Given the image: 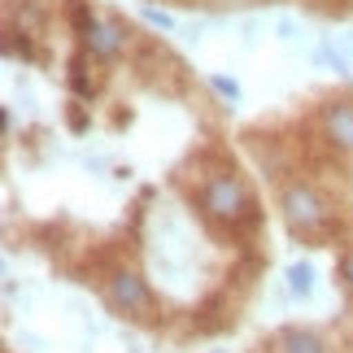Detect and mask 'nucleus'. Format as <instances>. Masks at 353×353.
I'll return each mask as SVG.
<instances>
[{"instance_id":"obj_1","label":"nucleus","mask_w":353,"mask_h":353,"mask_svg":"<svg viewBox=\"0 0 353 353\" xmlns=\"http://www.w3.org/2000/svg\"><path fill=\"white\" fill-rule=\"evenodd\" d=\"M201 210H205L210 219L240 223L244 214L253 210V201H249L244 179H236V174H214V179L205 183V192H201Z\"/></svg>"},{"instance_id":"obj_2","label":"nucleus","mask_w":353,"mask_h":353,"mask_svg":"<svg viewBox=\"0 0 353 353\" xmlns=\"http://www.w3.org/2000/svg\"><path fill=\"white\" fill-rule=\"evenodd\" d=\"M283 219H288L292 232H319L327 223V205L319 201V192L310 183H288L283 188Z\"/></svg>"},{"instance_id":"obj_3","label":"nucleus","mask_w":353,"mask_h":353,"mask_svg":"<svg viewBox=\"0 0 353 353\" xmlns=\"http://www.w3.org/2000/svg\"><path fill=\"white\" fill-rule=\"evenodd\" d=\"M83 44L97 61H114L127 48V31L114 18H105V13H83Z\"/></svg>"},{"instance_id":"obj_4","label":"nucleus","mask_w":353,"mask_h":353,"mask_svg":"<svg viewBox=\"0 0 353 353\" xmlns=\"http://www.w3.org/2000/svg\"><path fill=\"white\" fill-rule=\"evenodd\" d=\"M110 305L122 310V314H148L153 310V292H148V283L135 270H118L110 279Z\"/></svg>"},{"instance_id":"obj_5","label":"nucleus","mask_w":353,"mask_h":353,"mask_svg":"<svg viewBox=\"0 0 353 353\" xmlns=\"http://www.w3.org/2000/svg\"><path fill=\"white\" fill-rule=\"evenodd\" d=\"M323 131L336 148H353V101H332L323 110Z\"/></svg>"},{"instance_id":"obj_6","label":"nucleus","mask_w":353,"mask_h":353,"mask_svg":"<svg viewBox=\"0 0 353 353\" xmlns=\"http://www.w3.org/2000/svg\"><path fill=\"white\" fill-rule=\"evenodd\" d=\"M279 353H327V345L319 341L314 332H301V327H288L279 336Z\"/></svg>"},{"instance_id":"obj_7","label":"nucleus","mask_w":353,"mask_h":353,"mask_svg":"<svg viewBox=\"0 0 353 353\" xmlns=\"http://www.w3.org/2000/svg\"><path fill=\"white\" fill-rule=\"evenodd\" d=\"M288 288H292L296 296H305L310 288H314V266H310V262H296V266H288Z\"/></svg>"},{"instance_id":"obj_8","label":"nucleus","mask_w":353,"mask_h":353,"mask_svg":"<svg viewBox=\"0 0 353 353\" xmlns=\"http://www.w3.org/2000/svg\"><path fill=\"white\" fill-rule=\"evenodd\" d=\"M214 92H219V97H227V101H240V88L232 83V79H214Z\"/></svg>"},{"instance_id":"obj_9","label":"nucleus","mask_w":353,"mask_h":353,"mask_svg":"<svg viewBox=\"0 0 353 353\" xmlns=\"http://www.w3.org/2000/svg\"><path fill=\"white\" fill-rule=\"evenodd\" d=\"M144 18L153 22V26H174V22H170V13H161V9H144Z\"/></svg>"},{"instance_id":"obj_10","label":"nucleus","mask_w":353,"mask_h":353,"mask_svg":"<svg viewBox=\"0 0 353 353\" xmlns=\"http://www.w3.org/2000/svg\"><path fill=\"white\" fill-rule=\"evenodd\" d=\"M345 279H349V283H353V262H345Z\"/></svg>"}]
</instances>
